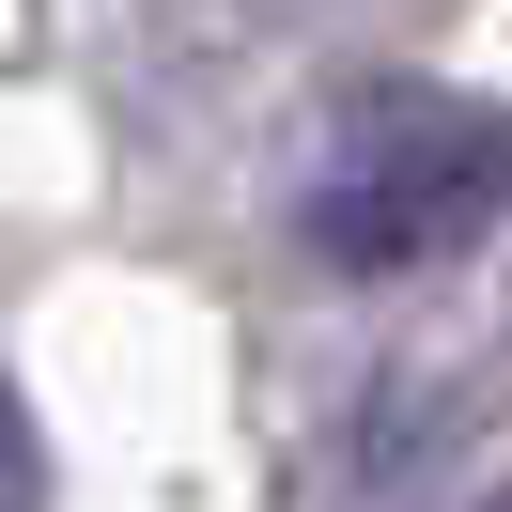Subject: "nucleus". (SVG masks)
<instances>
[{
    "label": "nucleus",
    "mask_w": 512,
    "mask_h": 512,
    "mask_svg": "<svg viewBox=\"0 0 512 512\" xmlns=\"http://www.w3.org/2000/svg\"><path fill=\"white\" fill-rule=\"evenodd\" d=\"M0 512H47V435H32V388L0 373Z\"/></svg>",
    "instance_id": "f03ea898"
},
{
    "label": "nucleus",
    "mask_w": 512,
    "mask_h": 512,
    "mask_svg": "<svg viewBox=\"0 0 512 512\" xmlns=\"http://www.w3.org/2000/svg\"><path fill=\"white\" fill-rule=\"evenodd\" d=\"M295 233L342 280H419V264L512 233V109L466 78H357L311 140Z\"/></svg>",
    "instance_id": "f257e3e1"
},
{
    "label": "nucleus",
    "mask_w": 512,
    "mask_h": 512,
    "mask_svg": "<svg viewBox=\"0 0 512 512\" xmlns=\"http://www.w3.org/2000/svg\"><path fill=\"white\" fill-rule=\"evenodd\" d=\"M497 512H512V497H497Z\"/></svg>",
    "instance_id": "7ed1b4c3"
}]
</instances>
